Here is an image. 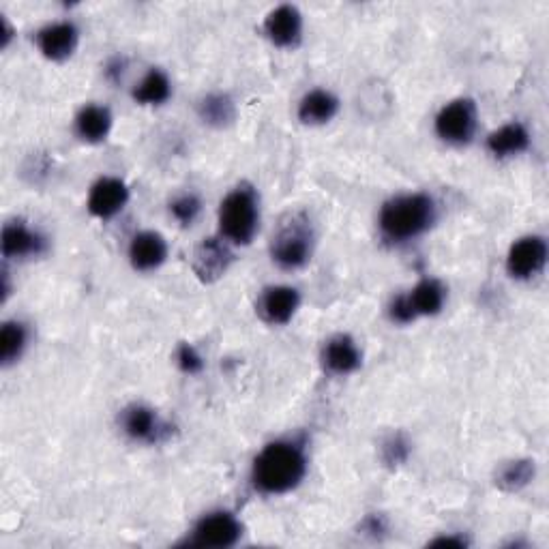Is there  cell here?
<instances>
[{"mask_svg": "<svg viewBox=\"0 0 549 549\" xmlns=\"http://www.w3.org/2000/svg\"><path fill=\"white\" fill-rule=\"evenodd\" d=\"M301 305V294L290 286L266 288L258 301V314L269 324H288Z\"/></svg>", "mask_w": 549, "mask_h": 549, "instance_id": "4fadbf2b", "label": "cell"}, {"mask_svg": "<svg viewBox=\"0 0 549 549\" xmlns=\"http://www.w3.org/2000/svg\"><path fill=\"white\" fill-rule=\"evenodd\" d=\"M307 472V457L301 444L277 440L266 444L251 468V481L262 494H288L299 485Z\"/></svg>", "mask_w": 549, "mask_h": 549, "instance_id": "6da1fadb", "label": "cell"}, {"mask_svg": "<svg viewBox=\"0 0 549 549\" xmlns=\"http://www.w3.org/2000/svg\"><path fill=\"white\" fill-rule=\"evenodd\" d=\"M436 221V202L427 194H406L389 200L380 211V232L391 243H406L425 234Z\"/></svg>", "mask_w": 549, "mask_h": 549, "instance_id": "7a4b0ae2", "label": "cell"}, {"mask_svg": "<svg viewBox=\"0 0 549 549\" xmlns=\"http://www.w3.org/2000/svg\"><path fill=\"white\" fill-rule=\"evenodd\" d=\"M112 129V114L106 106H84L76 116V133L84 142H103Z\"/></svg>", "mask_w": 549, "mask_h": 549, "instance_id": "d6986e66", "label": "cell"}, {"mask_svg": "<svg viewBox=\"0 0 549 549\" xmlns=\"http://www.w3.org/2000/svg\"><path fill=\"white\" fill-rule=\"evenodd\" d=\"M241 534H243V526L239 519H236L232 513L217 511L200 519L194 532H191V539L187 541V545L224 549L239 543Z\"/></svg>", "mask_w": 549, "mask_h": 549, "instance_id": "5b68a950", "label": "cell"}, {"mask_svg": "<svg viewBox=\"0 0 549 549\" xmlns=\"http://www.w3.org/2000/svg\"><path fill=\"white\" fill-rule=\"evenodd\" d=\"M168 258V245L163 241V236L157 232H140L133 236L129 245V260L136 271H155L166 262Z\"/></svg>", "mask_w": 549, "mask_h": 549, "instance_id": "9a60e30c", "label": "cell"}, {"mask_svg": "<svg viewBox=\"0 0 549 549\" xmlns=\"http://www.w3.org/2000/svg\"><path fill=\"white\" fill-rule=\"evenodd\" d=\"M432 545H436V547H440V545H453V547H466L468 543L464 541V539H457V537H442V539H436V541H432Z\"/></svg>", "mask_w": 549, "mask_h": 549, "instance_id": "f546056e", "label": "cell"}, {"mask_svg": "<svg viewBox=\"0 0 549 549\" xmlns=\"http://www.w3.org/2000/svg\"><path fill=\"white\" fill-rule=\"evenodd\" d=\"M530 146V133L522 123H509L494 133H489L487 138V151L498 159L515 157L519 153L528 151Z\"/></svg>", "mask_w": 549, "mask_h": 549, "instance_id": "e0dca14e", "label": "cell"}, {"mask_svg": "<svg viewBox=\"0 0 549 549\" xmlns=\"http://www.w3.org/2000/svg\"><path fill=\"white\" fill-rule=\"evenodd\" d=\"M547 262V243L541 236H524L509 249L507 271L513 279H532Z\"/></svg>", "mask_w": 549, "mask_h": 549, "instance_id": "ba28073f", "label": "cell"}, {"mask_svg": "<svg viewBox=\"0 0 549 549\" xmlns=\"http://www.w3.org/2000/svg\"><path fill=\"white\" fill-rule=\"evenodd\" d=\"M232 260V249L228 241H224V236H211V239H204L196 247L194 273L204 284H213V281L226 275Z\"/></svg>", "mask_w": 549, "mask_h": 549, "instance_id": "52a82bcc", "label": "cell"}, {"mask_svg": "<svg viewBox=\"0 0 549 549\" xmlns=\"http://www.w3.org/2000/svg\"><path fill=\"white\" fill-rule=\"evenodd\" d=\"M534 479V462L530 459H515L504 464L496 474V485L502 492H519Z\"/></svg>", "mask_w": 549, "mask_h": 549, "instance_id": "603a6c76", "label": "cell"}, {"mask_svg": "<svg viewBox=\"0 0 549 549\" xmlns=\"http://www.w3.org/2000/svg\"><path fill=\"white\" fill-rule=\"evenodd\" d=\"M311 251H314V230L305 213H290L281 219L271 241L275 264L286 271H296L311 260Z\"/></svg>", "mask_w": 549, "mask_h": 549, "instance_id": "277c9868", "label": "cell"}, {"mask_svg": "<svg viewBox=\"0 0 549 549\" xmlns=\"http://www.w3.org/2000/svg\"><path fill=\"white\" fill-rule=\"evenodd\" d=\"M28 341V331L22 322H5L3 333H0V359L3 365L18 361Z\"/></svg>", "mask_w": 549, "mask_h": 549, "instance_id": "cb8c5ba5", "label": "cell"}, {"mask_svg": "<svg viewBox=\"0 0 549 549\" xmlns=\"http://www.w3.org/2000/svg\"><path fill=\"white\" fill-rule=\"evenodd\" d=\"M80 43V31L73 22H54L37 33V46L50 61L63 63L73 56Z\"/></svg>", "mask_w": 549, "mask_h": 549, "instance_id": "8fae6325", "label": "cell"}, {"mask_svg": "<svg viewBox=\"0 0 549 549\" xmlns=\"http://www.w3.org/2000/svg\"><path fill=\"white\" fill-rule=\"evenodd\" d=\"M121 427L131 440L146 444L161 442L170 434V425L163 423L153 408L142 404H133L123 410Z\"/></svg>", "mask_w": 549, "mask_h": 549, "instance_id": "30bf717a", "label": "cell"}, {"mask_svg": "<svg viewBox=\"0 0 549 549\" xmlns=\"http://www.w3.org/2000/svg\"><path fill=\"white\" fill-rule=\"evenodd\" d=\"M170 211H172V215H174V219L178 221V224H181V226H191L196 221L198 213H200V200L194 194L178 196L170 204Z\"/></svg>", "mask_w": 549, "mask_h": 549, "instance_id": "d4e9b609", "label": "cell"}, {"mask_svg": "<svg viewBox=\"0 0 549 549\" xmlns=\"http://www.w3.org/2000/svg\"><path fill=\"white\" fill-rule=\"evenodd\" d=\"M260 224V200L256 189L243 183L232 189L219 206V232L228 243L249 245Z\"/></svg>", "mask_w": 549, "mask_h": 549, "instance_id": "3957f363", "label": "cell"}, {"mask_svg": "<svg viewBox=\"0 0 549 549\" xmlns=\"http://www.w3.org/2000/svg\"><path fill=\"white\" fill-rule=\"evenodd\" d=\"M444 286L436 279H423L421 284L414 286V290L408 294V301L414 309V314L419 316H436L444 305Z\"/></svg>", "mask_w": 549, "mask_h": 549, "instance_id": "ffe728a7", "label": "cell"}, {"mask_svg": "<svg viewBox=\"0 0 549 549\" xmlns=\"http://www.w3.org/2000/svg\"><path fill=\"white\" fill-rule=\"evenodd\" d=\"M170 93L172 86L166 73L161 69H151L142 82L133 88V99L142 103V106H161L163 101L170 99Z\"/></svg>", "mask_w": 549, "mask_h": 549, "instance_id": "44dd1931", "label": "cell"}, {"mask_svg": "<svg viewBox=\"0 0 549 549\" xmlns=\"http://www.w3.org/2000/svg\"><path fill=\"white\" fill-rule=\"evenodd\" d=\"M389 316L397 324H410V322L417 320V314H414V309H412V305L408 301V294L397 296V299L391 301Z\"/></svg>", "mask_w": 549, "mask_h": 549, "instance_id": "83f0119b", "label": "cell"}, {"mask_svg": "<svg viewBox=\"0 0 549 549\" xmlns=\"http://www.w3.org/2000/svg\"><path fill=\"white\" fill-rule=\"evenodd\" d=\"M127 200L129 189L121 178L103 176L91 187V194H88V211L99 219H110L125 209Z\"/></svg>", "mask_w": 549, "mask_h": 549, "instance_id": "7c38bea8", "label": "cell"}, {"mask_svg": "<svg viewBox=\"0 0 549 549\" xmlns=\"http://www.w3.org/2000/svg\"><path fill=\"white\" fill-rule=\"evenodd\" d=\"M123 67H125V63L121 61V58H114V61L108 65V69H106V76L112 80V82H121V78H123Z\"/></svg>", "mask_w": 549, "mask_h": 549, "instance_id": "f1b7e54d", "label": "cell"}, {"mask_svg": "<svg viewBox=\"0 0 549 549\" xmlns=\"http://www.w3.org/2000/svg\"><path fill=\"white\" fill-rule=\"evenodd\" d=\"M198 112H200L202 121L206 125H213V127H226L234 121V116H236L232 99L224 93H213L209 97H204L200 101Z\"/></svg>", "mask_w": 549, "mask_h": 549, "instance_id": "7402d4cb", "label": "cell"}, {"mask_svg": "<svg viewBox=\"0 0 549 549\" xmlns=\"http://www.w3.org/2000/svg\"><path fill=\"white\" fill-rule=\"evenodd\" d=\"M410 455V444L402 434H393L382 447V457L389 466L404 464Z\"/></svg>", "mask_w": 549, "mask_h": 549, "instance_id": "484cf974", "label": "cell"}, {"mask_svg": "<svg viewBox=\"0 0 549 549\" xmlns=\"http://www.w3.org/2000/svg\"><path fill=\"white\" fill-rule=\"evenodd\" d=\"M46 251V239L22 221H11L3 228V256L5 258H28Z\"/></svg>", "mask_w": 549, "mask_h": 549, "instance_id": "2e32d148", "label": "cell"}, {"mask_svg": "<svg viewBox=\"0 0 549 549\" xmlns=\"http://www.w3.org/2000/svg\"><path fill=\"white\" fill-rule=\"evenodd\" d=\"M264 35L277 48H296L303 37V16L294 5H279L264 20Z\"/></svg>", "mask_w": 549, "mask_h": 549, "instance_id": "9c48e42d", "label": "cell"}, {"mask_svg": "<svg viewBox=\"0 0 549 549\" xmlns=\"http://www.w3.org/2000/svg\"><path fill=\"white\" fill-rule=\"evenodd\" d=\"M322 365L335 376H348L361 367V350L350 335H335L322 348Z\"/></svg>", "mask_w": 549, "mask_h": 549, "instance_id": "5bb4252c", "label": "cell"}, {"mask_svg": "<svg viewBox=\"0 0 549 549\" xmlns=\"http://www.w3.org/2000/svg\"><path fill=\"white\" fill-rule=\"evenodd\" d=\"M176 363L189 376H196V374H200L202 369H204L202 356L198 354V350L194 346H191V344H181V346H178V350H176Z\"/></svg>", "mask_w": 549, "mask_h": 549, "instance_id": "4316f807", "label": "cell"}, {"mask_svg": "<svg viewBox=\"0 0 549 549\" xmlns=\"http://www.w3.org/2000/svg\"><path fill=\"white\" fill-rule=\"evenodd\" d=\"M477 131V106L472 99H455L436 116V133L449 144H468Z\"/></svg>", "mask_w": 549, "mask_h": 549, "instance_id": "8992f818", "label": "cell"}, {"mask_svg": "<svg viewBox=\"0 0 549 549\" xmlns=\"http://www.w3.org/2000/svg\"><path fill=\"white\" fill-rule=\"evenodd\" d=\"M339 112V99L329 93L316 88V91L307 93L299 103V118L305 125H324L335 118Z\"/></svg>", "mask_w": 549, "mask_h": 549, "instance_id": "ac0fdd59", "label": "cell"}]
</instances>
